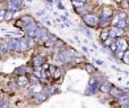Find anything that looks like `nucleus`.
<instances>
[{"instance_id": "f257e3e1", "label": "nucleus", "mask_w": 129, "mask_h": 108, "mask_svg": "<svg viewBox=\"0 0 129 108\" xmlns=\"http://www.w3.org/2000/svg\"><path fill=\"white\" fill-rule=\"evenodd\" d=\"M39 28H40V27H38V25H36L34 22L25 25V29H26L27 34H28L31 37H34V36H35V33H36V31H38Z\"/></svg>"}, {"instance_id": "f03ea898", "label": "nucleus", "mask_w": 129, "mask_h": 108, "mask_svg": "<svg viewBox=\"0 0 129 108\" xmlns=\"http://www.w3.org/2000/svg\"><path fill=\"white\" fill-rule=\"evenodd\" d=\"M84 22L86 23L88 26H94L98 23V18L95 15H84Z\"/></svg>"}, {"instance_id": "7ed1b4c3", "label": "nucleus", "mask_w": 129, "mask_h": 108, "mask_svg": "<svg viewBox=\"0 0 129 108\" xmlns=\"http://www.w3.org/2000/svg\"><path fill=\"white\" fill-rule=\"evenodd\" d=\"M117 47H118V51H125L126 49H127V42H126V40H123V38H119L118 41H117Z\"/></svg>"}, {"instance_id": "20e7f679", "label": "nucleus", "mask_w": 129, "mask_h": 108, "mask_svg": "<svg viewBox=\"0 0 129 108\" xmlns=\"http://www.w3.org/2000/svg\"><path fill=\"white\" fill-rule=\"evenodd\" d=\"M110 93H111L112 96H114V97H118V98H120V97H122V96H125V93H123L122 91L119 90V89H117V88L110 89Z\"/></svg>"}, {"instance_id": "39448f33", "label": "nucleus", "mask_w": 129, "mask_h": 108, "mask_svg": "<svg viewBox=\"0 0 129 108\" xmlns=\"http://www.w3.org/2000/svg\"><path fill=\"white\" fill-rule=\"evenodd\" d=\"M19 44H20V51H26L29 47L27 38H22V40H19Z\"/></svg>"}, {"instance_id": "423d86ee", "label": "nucleus", "mask_w": 129, "mask_h": 108, "mask_svg": "<svg viewBox=\"0 0 129 108\" xmlns=\"http://www.w3.org/2000/svg\"><path fill=\"white\" fill-rule=\"evenodd\" d=\"M27 82H28V79H27L26 77L19 75V78H18V80H17L18 86H25V84H27Z\"/></svg>"}, {"instance_id": "0eeeda50", "label": "nucleus", "mask_w": 129, "mask_h": 108, "mask_svg": "<svg viewBox=\"0 0 129 108\" xmlns=\"http://www.w3.org/2000/svg\"><path fill=\"white\" fill-rule=\"evenodd\" d=\"M45 99H47V96H45L44 93H39V95L35 96V102H38V104L43 102Z\"/></svg>"}, {"instance_id": "6e6552de", "label": "nucleus", "mask_w": 129, "mask_h": 108, "mask_svg": "<svg viewBox=\"0 0 129 108\" xmlns=\"http://www.w3.org/2000/svg\"><path fill=\"white\" fill-rule=\"evenodd\" d=\"M42 61H43V60H42V57H41V56H35L33 59V64L35 66H40L41 64H42Z\"/></svg>"}, {"instance_id": "1a4fd4ad", "label": "nucleus", "mask_w": 129, "mask_h": 108, "mask_svg": "<svg viewBox=\"0 0 129 108\" xmlns=\"http://www.w3.org/2000/svg\"><path fill=\"white\" fill-rule=\"evenodd\" d=\"M29 90L32 92H36V93H40L41 92V87L39 84H34V86H31L29 87Z\"/></svg>"}, {"instance_id": "9d476101", "label": "nucleus", "mask_w": 129, "mask_h": 108, "mask_svg": "<svg viewBox=\"0 0 129 108\" xmlns=\"http://www.w3.org/2000/svg\"><path fill=\"white\" fill-rule=\"evenodd\" d=\"M8 51H9L8 44H1V47H0V53H1V54H6Z\"/></svg>"}, {"instance_id": "9b49d317", "label": "nucleus", "mask_w": 129, "mask_h": 108, "mask_svg": "<svg viewBox=\"0 0 129 108\" xmlns=\"http://www.w3.org/2000/svg\"><path fill=\"white\" fill-rule=\"evenodd\" d=\"M13 17H14V11L7 10L6 14H5V20H10Z\"/></svg>"}, {"instance_id": "f8f14e48", "label": "nucleus", "mask_w": 129, "mask_h": 108, "mask_svg": "<svg viewBox=\"0 0 129 108\" xmlns=\"http://www.w3.org/2000/svg\"><path fill=\"white\" fill-rule=\"evenodd\" d=\"M101 90L102 91H110V89H111V86H110V83H104V84H101Z\"/></svg>"}, {"instance_id": "ddd939ff", "label": "nucleus", "mask_w": 129, "mask_h": 108, "mask_svg": "<svg viewBox=\"0 0 129 108\" xmlns=\"http://www.w3.org/2000/svg\"><path fill=\"white\" fill-rule=\"evenodd\" d=\"M111 14H112L111 9H109V8H105L104 10H103V14H102V16H104V17H108V18H110V16H111Z\"/></svg>"}, {"instance_id": "4468645a", "label": "nucleus", "mask_w": 129, "mask_h": 108, "mask_svg": "<svg viewBox=\"0 0 129 108\" xmlns=\"http://www.w3.org/2000/svg\"><path fill=\"white\" fill-rule=\"evenodd\" d=\"M126 25H127V22H126V20H120V22L117 24V27H119V28L123 29V28L126 27Z\"/></svg>"}, {"instance_id": "2eb2a0df", "label": "nucleus", "mask_w": 129, "mask_h": 108, "mask_svg": "<svg viewBox=\"0 0 129 108\" xmlns=\"http://www.w3.org/2000/svg\"><path fill=\"white\" fill-rule=\"evenodd\" d=\"M122 60H123V62H125L126 64H129V51H127L125 54H123Z\"/></svg>"}, {"instance_id": "dca6fc26", "label": "nucleus", "mask_w": 129, "mask_h": 108, "mask_svg": "<svg viewBox=\"0 0 129 108\" xmlns=\"http://www.w3.org/2000/svg\"><path fill=\"white\" fill-rule=\"evenodd\" d=\"M109 22V18L108 17H104V16H102V18H101V20H100V25L101 26H104L107 23Z\"/></svg>"}, {"instance_id": "f3484780", "label": "nucleus", "mask_w": 129, "mask_h": 108, "mask_svg": "<svg viewBox=\"0 0 129 108\" xmlns=\"http://www.w3.org/2000/svg\"><path fill=\"white\" fill-rule=\"evenodd\" d=\"M109 36H111V38H114V37H117V32H116V29H114V27H112V29L109 32Z\"/></svg>"}, {"instance_id": "a211bd4d", "label": "nucleus", "mask_w": 129, "mask_h": 108, "mask_svg": "<svg viewBox=\"0 0 129 108\" xmlns=\"http://www.w3.org/2000/svg\"><path fill=\"white\" fill-rule=\"evenodd\" d=\"M109 46H110V50L113 52H116L117 50H118V47H117V42H112L111 45H109Z\"/></svg>"}, {"instance_id": "6ab92c4d", "label": "nucleus", "mask_w": 129, "mask_h": 108, "mask_svg": "<svg viewBox=\"0 0 129 108\" xmlns=\"http://www.w3.org/2000/svg\"><path fill=\"white\" fill-rule=\"evenodd\" d=\"M85 70H86V72L91 73V72H92V71H93V70H94V68H93V66H92V65H91V64H87V65H86V66H85Z\"/></svg>"}, {"instance_id": "aec40b11", "label": "nucleus", "mask_w": 129, "mask_h": 108, "mask_svg": "<svg viewBox=\"0 0 129 108\" xmlns=\"http://www.w3.org/2000/svg\"><path fill=\"white\" fill-rule=\"evenodd\" d=\"M108 36H109V33H107V32H104V33L101 34V38H102L103 41H107Z\"/></svg>"}, {"instance_id": "412c9836", "label": "nucleus", "mask_w": 129, "mask_h": 108, "mask_svg": "<svg viewBox=\"0 0 129 108\" xmlns=\"http://www.w3.org/2000/svg\"><path fill=\"white\" fill-rule=\"evenodd\" d=\"M118 18H119L120 20H125V18H126V14H123V13L118 14Z\"/></svg>"}, {"instance_id": "4be33fe9", "label": "nucleus", "mask_w": 129, "mask_h": 108, "mask_svg": "<svg viewBox=\"0 0 129 108\" xmlns=\"http://www.w3.org/2000/svg\"><path fill=\"white\" fill-rule=\"evenodd\" d=\"M34 74H35V75H38L39 78H40V77H42V73H40V68L35 69V71H34Z\"/></svg>"}, {"instance_id": "5701e85b", "label": "nucleus", "mask_w": 129, "mask_h": 108, "mask_svg": "<svg viewBox=\"0 0 129 108\" xmlns=\"http://www.w3.org/2000/svg\"><path fill=\"white\" fill-rule=\"evenodd\" d=\"M0 108H9V102L8 101H4L1 104V106H0Z\"/></svg>"}, {"instance_id": "b1692460", "label": "nucleus", "mask_w": 129, "mask_h": 108, "mask_svg": "<svg viewBox=\"0 0 129 108\" xmlns=\"http://www.w3.org/2000/svg\"><path fill=\"white\" fill-rule=\"evenodd\" d=\"M117 57H118V59H122L123 57V52L122 51H118V53H117Z\"/></svg>"}, {"instance_id": "393cba45", "label": "nucleus", "mask_w": 129, "mask_h": 108, "mask_svg": "<svg viewBox=\"0 0 129 108\" xmlns=\"http://www.w3.org/2000/svg\"><path fill=\"white\" fill-rule=\"evenodd\" d=\"M47 90H48V93H50V95L54 92V88H53V87H49V88H48Z\"/></svg>"}, {"instance_id": "a878e982", "label": "nucleus", "mask_w": 129, "mask_h": 108, "mask_svg": "<svg viewBox=\"0 0 129 108\" xmlns=\"http://www.w3.org/2000/svg\"><path fill=\"white\" fill-rule=\"evenodd\" d=\"M95 62L99 64V65H102L103 64V61H101V60H95Z\"/></svg>"}, {"instance_id": "bb28decb", "label": "nucleus", "mask_w": 129, "mask_h": 108, "mask_svg": "<svg viewBox=\"0 0 129 108\" xmlns=\"http://www.w3.org/2000/svg\"><path fill=\"white\" fill-rule=\"evenodd\" d=\"M58 7L60 8V10H64V9H66V8H64V7H63L61 4H58Z\"/></svg>"}, {"instance_id": "cd10ccee", "label": "nucleus", "mask_w": 129, "mask_h": 108, "mask_svg": "<svg viewBox=\"0 0 129 108\" xmlns=\"http://www.w3.org/2000/svg\"><path fill=\"white\" fill-rule=\"evenodd\" d=\"M61 20H62V22H67V17H64V16H61Z\"/></svg>"}, {"instance_id": "c85d7f7f", "label": "nucleus", "mask_w": 129, "mask_h": 108, "mask_svg": "<svg viewBox=\"0 0 129 108\" xmlns=\"http://www.w3.org/2000/svg\"><path fill=\"white\" fill-rule=\"evenodd\" d=\"M116 1H117V2H121V1H122V0H116Z\"/></svg>"}, {"instance_id": "c756f323", "label": "nucleus", "mask_w": 129, "mask_h": 108, "mask_svg": "<svg viewBox=\"0 0 129 108\" xmlns=\"http://www.w3.org/2000/svg\"><path fill=\"white\" fill-rule=\"evenodd\" d=\"M47 1H48V2H52V0H47Z\"/></svg>"}, {"instance_id": "7c9ffc66", "label": "nucleus", "mask_w": 129, "mask_h": 108, "mask_svg": "<svg viewBox=\"0 0 129 108\" xmlns=\"http://www.w3.org/2000/svg\"><path fill=\"white\" fill-rule=\"evenodd\" d=\"M127 25H128V26H129V19L127 20Z\"/></svg>"}, {"instance_id": "2f4dec72", "label": "nucleus", "mask_w": 129, "mask_h": 108, "mask_svg": "<svg viewBox=\"0 0 129 108\" xmlns=\"http://www.w3.org/2000/svg\"><path fill=\"white\" fill-rule=\"evenodd\" d=\"M56 1H57V2H59V1H60V0H56Z\"/></svg>"}, {"instance_id": "473e14b6", "label": "nucleus", "mask_w": 129, "mask_h": 108, "mask_svg": "<svg viewBox=\"0 0 129 108\" xmlns=\"http://www.w3.org/2000/svg\"><path fill=\"white\" fill-rule=\"evenodd\" d=\"M0 47H1V43H0Z\"/></svg>"}]
</instances>
